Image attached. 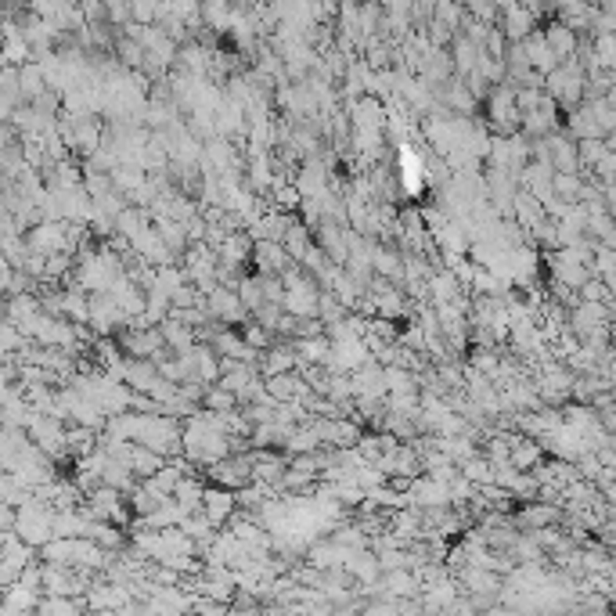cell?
Segmentation results:
<instances>
[{
	"instance_id": "7a4b0ae2",
	"label": "cell",
	"mask_w": 616,
	"mask_h": 616,
	"mask_svg": "<svg viewBox=\"0 0 616 616\" xmlns=\"http://www.w3.org/2000/svg\"><path fill=\"white\" fill-rule=\"evenodd\" d=\"M534 22H538V15H534L530 8H526V4H519V0H515V4L505 8L501 33H505L508 40H526V37L534 33Z\"/></svg>"
},
{
	"instance_id": "8992f818",
	"label": "cell",
	"mask_w": 616,
	"mask_h": 616,
	"mask_svg": "<svg viewBox=\"0 0 616 616\" xmlns=\"http://www.w3.org/2000/svg\"><path fill=\"white\" fill-rule=\"evenodd\" d=\"M292 365H296V349H271L267 357H263V375H285V372H292Z\"/></svg>"
},
{
	"instance_id": "277c9868",
	"label": "cell",
	"mask_w": 616,
	"mask_h": 616,
	"mask_svg": "<svg viewBox=\"0 0 616 616\" xmlns=\"http://www.w3.org/2000/svg\"><path fill=\"white\" fill-rule=\"evenodd\" d=\"M44 591H51V595H76V591H79V580L69 577L65 566L47 563V566H44Z\"/></svg>"
},
{
	"instance_id": "3957f363",
	"label": "cell",
	"mask_w": 616,
	"mask_h": 616,
	"mask_svg": "<svg viewBox=\"0 0 616 616\" xmlns=\"http://www.w3.org/2000/svg\"><path fill=\"white\" fill-rule=\"evenodd\" d=\"M206 307H209V314L217 321H231V317L242 314V296L238 292H227V289H213V300Z\"/></svg>"
},
{
	"instance_id": "5b68a950",
	"label": "cell",
	"mask_w": 616,
	"mask_h": 616,
	"mask_svg": "<svg viewBox=\"0 0 616 616\" xmlns=\"http://www.w3.org/2000/svg\"><path fill=\"white\" fill-rule=\"evenodd\" d=\"M231 508H234V494H231V490H209V494L202 497V512L209 515L213 526L224 522V515H231Z\"/></svg>"
},
{
	"instance_id": "52a82bcc",
	"label": "cell",
	"mask_w": 616,
	"mask_h": 616,
	"mask_svg": "<svg viewBox=\"0 0 616 616\" xmlns=\"http://www.w3.org/2000/svg\"><path fill=\"white\" fill-rule=\"evenodd\" d=\"M72 609H76V602H65V598H51L40 605V612H72Z\"/></svg>"
},
{
	"instance_id": "6da1fadb",
	"label": "cell",
	"mask_w": 616,
	"mask_h": 616,
	"mask_svg": "<svg viewBox=\"0 0 616 616\" xmlns=\"http://www.w3.org/2000/svg\"><path fill=\"white\" fill-rule=\"evenodd\" d=\"M54 512L51 508H44L40 501H26V505H19V522H15V530H19V538L26 541V545H33V548H44L51 538H54Z\"/></svg>"
},
{
	"instance_id": "ba28073f",
	"label": "cell",
	"mask_w": 616,
	"mask_h": 616,
	"mask_svg": "<svg viewBox=\"0 0 616 616\" xmlns=\"http://www.w3.org/2000/svg\"><path fill=\"white\" fill-rule=\"evenodd\" d=\"M390 591H415V577H407V573H393L390 577Z\"/></svg>"
},
{
	"instance_id": "9c48e42d",
	"label": "cell",
	"mask_w": 616,
	"mask_h": 616,
	"mask_svg": "<svg viewBox=\"0 0 616 616\" xmlns=\"http://www.w3.org/2000/svg\"><path fill=\"white\" fill-rule=\"evenodd\" d=\"M267 339H271L267 332H256V328L245 332V342H249V346H267Z\"/></svg>"
}]
</instances>
